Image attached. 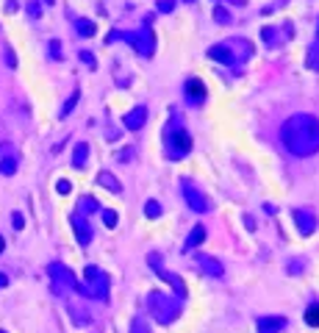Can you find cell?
<instances>
[{"instance_id":"74e56055","label":"cell","mask_w":319,"mask_h":333,"mask_svg":"<svg viewBox=\"0 0 319 333\" xmlns=\"http://www.w3.org/2000/svg\"><path fill=\"white\" fill-rule=\"evenodd\" d=\"M3 247H6V242H3V236H0V253H3Z\"/></svg>"},{"instance_id":"8fae6325","label":"cell","mask_w":319,"mask_h":333,"mask_svg":"<svg viewBox=\"0 0 319 333\" xmlns=\"http://www.w3.org/2000/svg\"><path fill=\"white\" fill-rule=\"evenodd\" d=\"M183 92H186V100L192 106H203L205 103V94H208V92H205V83L200 81V78H189L186 86H183Z\"/></svg>"},{"instance_id":"603a6c76","label":"cell","mask_w":319,"mask_h":333,"mask_svg":"<svg viewBox=\"0 0 319 333\" xmlns=\"http://www.w3.org/2000/svg\"><path fill=\"white\" fill-rule=\"evenodd\" d=\"M305 325H311V328H319V303L305 308Z\"/></svg>"},{"instance_id":"1f68e13d","label":"cell","mask_w":319,"mask_h":333,"mask_svg":"<svg viewBox=\"0 0 319 333\" xmlns=\"http://www.w3.org/2000/svg\"><path fill=\"white\" fill-rule=\"evenodd\" d=\"M156 9L167 14V11H172V9H175V0H158V3H156Z\"/></svg>"},{"instance_id":"44dd1931","label":"cell","mask_w":319,"mask_h":333,"mask_svg":"<svg viewBox=\"0 0 319 333\" xmlns=\"http://www.w3.org/2000/svg\"><path fill=\"white\" fill-rule=\"evenodd\" d=\"M75 31H78L84 39H89V37H94V31H97V28H94L92 20H84V17H78V20H75Z\"/></svg>"},{"instance_id":"cb8c5ba5","label":"cell","mask_w":319,"mask_h":333,"mask_svg":"<svg viewBox=\"0 0 319 333\" xmlns=\"http://www.w3.org/2000/svg\"><path fill=\"white\" fill-rule=\"evenodd\" d=\"M100 217H103L105 228H117V211H111V208H100Z\"/></svg>"},{"instance_id":"8d00e7d4","label":"cell","mask_w":319,"mask_h":333,"mask_svg":"<svg viewBox=\"0 0 319 333\" xmlns=\"http://www.w3.org/2000/svg\"><path fill=\"white\" fill-rule=\"evenodd\" d=\"M6 283H9V278H6V275H3V272H0V289H3V286H6Z\"/></svg>"},{"instance_id":"7402d4cb","label":"cell","mask_w":319,"mask_h":333,"mask_svg":"<svg viewBox=\"0 0 319 333\" xmlns=\"http://www.w3.org/2000/svg\"><path fill=\"white\" fill-rule=\"evenodd\" d=\"M86 211H100V203H97L94 197H84V200L78 203V211H75V214H81V217H86Z\"/></svg>"},{"instance_id":"5b68a950","label":"cell","mask_w":319,"mask_h":333,"mask_svg":"<svg viewBox=\"0 0 319 333\" xmlns=\"http://www.w3.org/2000/svg\"><path fill=\"white\" fill-rule=\"evenodd\" d=\"M164 139H167V158H172V161L186 158L189 153H192V147H194L189 130L183 128L181 122H172V125H169L167 134H164Z\"/></svg>"},{"instance_id":"ffe728a7","label":"cell","mask_w":319,"mask_h":333,"mask_svg":"<svg viewBox=\"0 0 319 333\" xmlns=\"http://www.w3.org/2000/svg\"><path fill=\"white\" fill-rule=\"evenodd\" d=\"M203 242H205V228H203V225H194V230L189 234V239H186V250L200 247Z\"/></svg>"},{"instance_id":"d4e9b609","label":"cell","mask_w":319,"mask_h":333,"mask_svg":"<svg viewBox=\"0 0 319 333\" xmlns=\"http://www.w3.org/2000/svg\"><path fill=\"white\" fill-rule=\"evenodd\" d=\"M145 214H147L150 219H158V217H161V206H158V200H147V203H145Z\"/></svg>"},{"instance_id":"6da1fadb","label":"cell","mask_w":319,"mask_h":333,"mask_svg":"<svg viewBox=\"0 0 319 333\" xmlns=\"http://www.w3.org/2000/svg\"><path fill=\"white\" fill-rule=\"evenodd\" d=\"M280 142L292 156H314L319 153V117L292 114L280 128Z\"/></svg>"},{"instance_id":"8992f818","label":"cell","mask_w":319,"mask_h":333,"mask_svg":"<svg viewBox=\"0 0 319 333\" xmlns=\"http://www.w3.org/2000/svg\"><path fill=\"white\" fill-rule=\"evenodd\" d=\"M47 272H50V278H53V291H56V294L64 297L67 291H78V294L86 297V286L75 278V272L69 270V267L53 261V264H47Z\"/></svg>"},{"instance_id":"60d3db41","label":"cell","mask_w":319,"mask_h":333,"mask_svg":"<svg viewBox=\"0 0 319 333\" xmlns=\"http://www.w3.org/2000/svg\"><path fill=\"white\" fill-rule=\"evenodd\" d=\"M0 333H6V330H0Z\"/></svg>"},{"instance_id":"4316f807","label":"cell","mask_w":319,"mask_h":333,"mask_svg":"<svg viewBox=\"0 0 319 333\" xmlns=\"http://www.w3.org/2000/svg\"><path fill=\"white\" fill-rule=\"evenodd\" d=\"M214 20L220 22V25H230V14H228V9L217 6V9H214Z\"/></svg>"},{"instance_id":"ba28073f","label":"cell","mask_w":319,"mask_h":333,"mask_svg":"<svg viewBox=\"0 0 319 333\" xmlns=\"http://www.w3.org/2000/svg\"><path fill=\"white\" fill-rule=\"evenodd\" d=\"M181 189H183V200H186V206L192 208L194 214H208V211H211V200L205 197V194L200 192L197 186H192L186 178L181 181Z\"/></svg>"},{"instance_id":"9c48e42d","label":"cell","mask_w":319,"mask_h":333,"mask_svg":"<svg viewBox=\"0 0 319 333\" xmlns=\"http://www.w3.org/2000/svg\"><path fill=\"white\" fill-rule=\"evenodd\" d=\"M17 164H20V158H17L14 145H9V142L0 145V175H14Z\"/></svg>"},{"instance_id":"484cf974","label":"cell","mask_w":319,"mask_h":333,"mask_svg":"<svg viewBox=\"0 0 319 333\" xmlns=\"http://www.w3.org/2000/svg\"><path fill=\"white\" fill-rule=\"evenodd\" d=\"M78 100H81V92H73V94H69V97H67V103H64V109H61V117H67L69 111H73L75 106H78Z\"/></svg>"},{"instance_id":"d590c367","label":"cell","mask_w":319,"mask_h":333,"mask_svg":"<svg viewBox=\"0 0 319 333\" xmlns=\"http://www.w3.org/2000/svg\"><path fill=\"white\" fill-rule=\"evenodd\" d=\"M11 225H14L17 230H20L22 225H25V219H22V214H14V217H11Z\"/></svg>"},{"instance_id":"277c9868","label":"cell","mask_w":319,"mask_h":333,"mask_svg":"<svg viewBox=\"0 0 319 333\" xmlns=\"http://www.w3.org/2000/svg\"><path fill=\"white\" fill-rule=\"evenodd\" d=\"M117 39L128 42V45H131L139 56H145V58H150L153 53H156V37H153L150 22H145L139 31H125V34H122V31H111L109 34V42H117Z\"/></svg>"},{"instance_id":"e575fe53","label":"cell","mask_w":319,"mask_h":333,"mask_svg":"<svg viewBox=\"0 0 319 333\" xmlns=\"http://www.w3.org/2000/svg\"><path fill=\"white\" fill-rule=\"evenodd\" d=\"M81 61H84V64H86V67H92V70H94V67H97V61H94V56H92V53H86V50H84V53H81Z\"/></svg>"},{"instance_id":"4dcf8cb0","label":"cell","mask_w":319,"mask_h":333,"mask_svg":"<svg viewBox=\"0 0 319 333\" xmlns=\"http://www.w3.org/2000/svg\"><path fill=\"white\" fill-rule=\"evenodd\" d=\"M28 14H31V17H37V20H39V17H42V6H39L37 0H31V3H28Z\"/></svg>"},{"instance_id":"4fadbf2b","label":"cell","mask_w":319,"mask_h":333,"mask_svg":"<svg viewBox=\"0 0 319 333\" xmlns=\"http://www.w3.org/2000/svg\"><path fill=\"white\" fill-rule=\"evenodd\" d=\"M145 122H147V109L145 106H136L133 111H128V114L122 117V125H125L128 130H139Z\"/></svg>"},{"instance_id":"9a60e30c","label":"cell","mask_w":319,"mask_h":333,"mask_svg":"<svg viewBox=\"0 0 319 333\" xmlns=\"http://www.w3.org/2000/svg\"><path fill=\"white\" fill-rule=\"evenodd\" d=\"M197 264H200V270H203L205 275H211V278H222L225 275L222 264L214 258V255H197Z\"/></svg>"},{"instance_id":"d6986e66","label":"cell","mask_w":319,"mask_h":333,"mask_svg":"<svg viewBox=\"0 0 319 333\" xmlns=\"http://www.w3.org/2000/svg\"><path fill=\"white\" fill-rule=\"evenodd\" d=\"M86 158H89V145H86V142H78L75 150H73V166H84Z\"/></svg>"},{"instance_id":"ab89813d","label":"cell","mask_w":319,"mask_h":333,"mask_svg":"<svg viewBox=\"0 0 319 333\" xmlns=\"http://www.w3.org/2000/svg\"><path fill=\"white\" fill-rule=\"evenodd\" d=\"M45 3H50V6H53V3H56V0H45Z\"/></svg>"},{"instance_id":"7c38bea8","label":"cell","mask_w":319,"mask_h":333,"mask_svg":"<svg viewBox=\"0 0 319 333\" xmlns=\"http://www.w3.org/2000/svg\"><path fill=\"white\" fill-rule=\"evenodd\" d=\"M294 225H297V230L303 236H311L316 230V217L314 211H308V208H297L294 211Z\"/></svg>"},{"instance_id":"30bf717a","label":"cell","mask_w":319,"mask_h":333,"mask_svg":"<svg viewBox=\"0 0 319 333\" xmlns=\"http://www.w3.org/2000/svg\"><path fill=\"white\" fill-rule=\"evenodd\" d=\"M69 222H73V230H75V239H78V245L81 247H86L92 242V225L86 222V217H81V214H73L69 217Z\"/></svg>"},{"instance_id":"3957f363","label":"cell","mask_w":319,"mask_h":333,"mask_svg":"<svg viewBox=\"0 0 319 333\" xmlns=\"http://www.w3.org/2000/svg\"><path fill=\"white\" fill-rule=\"evenodd\" d=\"M181 300L178 297H169V294H161V291H150L147 294V311L153 314V319L161 325H169L181 317Z\"/></svg>"},{"instance_id":"e0dca14e","label":"cell","mask_w":319,"mask_h":333,"mask_svg":"<svg viewBox=\"0 0 319 333\" xmlns=\"http://www.w3.org/2000/svg\"><path fill=\"white\" fill-rule=\"evenodd\" d=\"M158 275H161L167 283H172V289H175V294H178V300H183V297H186V283L181 281V275H175V272H164V270H158Z\"/></svg>"},{"instance_id":"f35d334b","label":"cell","mask_w":319,"mask_h":333,"mask_svg":"<svg viewBox=\"0 0 319 333\" xmlns=\"http://www.w3.org/2000/svg\"><path fill=\"white\" fill-rule=\"evenodd\" d=\"M316 37H319V34H316ZM316 50H319V42H316V47H314V53H316Z\"/></svg>"},{"instance_id":"7a4b0ae2","label":"cell","mask_w":319,"mask_h":333,"mask_svg":"<svg viewBox=\"0 0 319 333\" xmlns=\"http://www.w3.org/2000/svg\"><path fill=\"white\" fill-rule=\"evenodd\" d=\"M250 56H253V45L247 39H241V37L208 47V58L211 61L225 64V67H236V61H244V58H250Z\"/></svg>"},{"instance_id":"ac0fdd59","label":"cell","mask_w":319,"mask_h":333,"mask_svg":"<svg viewBox=\"0 0 319 333\" xmlns=\"http://www.w3.org/2000/svg\"><path fill=\"white\" fill-rule=\"evenodd\" d=\"M97 183H100V186H105L111 194H120V192H122V183L117 181L111 172H100V175H97Z\"/></svg>"},{"instance_id":"f546056e","label":"cell","mask_w":319,"mask_h":333,"mask_svg":"<svg viewBox=\"0 0 319 333\" xmlns=\"http://www.w3.org/2000/svg\"><path fill=\"white\" fill-rule=\"evenodd\" d=\"M56 192L58 194H69V192H73V183H69L67 178H61V181L56 183Z\"/></svg>"},{"instance_id":"52a82bcc","label":"cell","mask_w":319,"mask_h":333,"mask_svg":"<svg viewBox=\"0 0 319 333\" xmlns=\"http://www.w3.org/2000/svg\"><path fill=\"white\" fill-rule=\"evenodd\" d=\"M84 278H86V297H94V300H105L109 297V278H105V272L100 270V267L89 264L84 270Z\"/></svg>"},{"instance_id":"836d02e7","label":"cell","mask_w":319,"mask_h":333,"mask_svg":"<svg viewBox=\"0 0 319 333\" xmlns=\"http://www.w3.org/2000/svg\"><path fill=\"white\" fill-rule=\"evenodd\" d=\"M147 261H150V267H153V270H161V255H158V253H150V255H147Z\"/></svg>"},{"instance_id":"d6a6232c","label":"cell","mask_w":319,"mask_h":333,"mask_svg":"<svg viewBox=\"0 0 319 333\" xmlns=\"http://www.w3.org/2000/svg\"><path fill=\"white\" fill-rule=\"evenodd\" d=\"M50 56H53V58H56V61H61V45H58V42H56V39H53V42H50Z\"/></svg>"},{"instance_id":"83f0119b","label":"cell","mask_w":319,"mask_h":333,"mask_svg":"<svg viewBox=\"0 0 319 333\" xmlns=\"http://www.w3.org/2000/svg\"><path fill=\"white\" fill-rule=\"evenodd\" d=\"M131 333H150V328H147V322H145L141 317H136V319L131 322Z\"/></svg>"},{"instance_id":"5bb4252c","label":"cell","mask_w":319,"mask_h":333,"mask_svg":"<svg viewBox=\"0 0 319 333\" xmlns=\"http://www.w3.org/2000/svg\"><path fill=\"white\" fill-rule=\"evenodd\" d=\"M256 328H258V333H280L286 328V319L283 317H258Z\"/></svg>"},{"instance_id":"2e32d148","label":"cell","mask_w":319,"mask_h":333,"mask_svg":"<svg viewBox=\"0 0 319 333\" xmlns=\"http://www.w3.org/2000/svg\"><path fill=\"white\" fill-rule=\"evenodd\" d=\"M69 317H73V322L75 325H81V328H84V325H89L92 322V317H89V311H86L84 306H78V303H69Z\"/></svg>"},{"instance_id":"f1b7e54d","label":"cell","mask_w":319,"mask_h":333,"mask_svg":"<svg viewBox=\"0 0 319 333\" xmlns=\"http://www.w3.org/2000/svg\"><path fill=\"white\" fill-rule=\"evenodd\" d=\"M261 37H264V42H267V45H277V31H275V28H264Z\"/></svg>"}]
</instances>
